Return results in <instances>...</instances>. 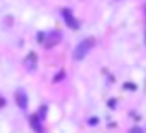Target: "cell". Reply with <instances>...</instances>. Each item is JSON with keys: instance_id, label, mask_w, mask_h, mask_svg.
Instances as JSON below:
<instances>
[{"instance_id": "1", "label": "cell", "mask_w": 146, "mask_h": 133, "mask_svg": "<svg viewBox=\"0 0 146 133\" xmlns=\"http://www.w3.org/2000/svg\"><path fill=\"white\" fill-rule=\"evenodd\" d=\"M93 43H94L93 39H85V41H82V43L76 46V50H74V59L76 61H82V59L85 58L87 52L93 48Z\"/></svg>"}, {"instance_id": "2", "label": "cell", "mask_w": 146, "mask_h": 133, "mask_svg": "<svg viewBox=\"0 0 146 133\" xmlns=\"http://www.w3.org/2000/svg\"><path fill=\"white\" fill-rule=\"evenodd\" d=\"M59 41H61V33L57 32V30H52V32H48L46 37H44V46L52 48V46H56Z\"/></svg>"}, {"instance_id": "3", "label": "cell", "mask_w": 146, "mask_h": 133, "mask_svg": "<svg viewBox=\"0 0 146 133\" xmlns=\"http://www.w3.org/2000/svg\"><path fill=\"white\" fill-rule=\"evenodd\" d=\"M15 98H17L19 105H21V107L24 109V107H26V104H28V98H26V94L22 93V91H17V94H15Z\"/></svg>"}, {"instance_id": "4", "label": "cell", "mask_w": 146, "mask_h": 133, "mask_svg": "<svg viewBox=\"0 0 146 133\" xmlns=\"http://www.w3.org/2000/svg\"><path fill=\"white\" fill-rule=\"evenodd\" d=\"M63 17H65V21L68 22V26H72V28H76V26H78V22L72 19V13L68 9H63Z\"/></svg>"}, {"instance_id": "5", "label": "cell", "mask_w": 146, "mask_h": 133, "mask_svg": "<svg viewBox=\"0 0 146 133\" xmlns=\"http://www.w3.org/2000/svg\"><path fill=\"white\" fill-rule=\"evenodd\" d=\"M30 124H32V126L35 128L39 133H43V130H41V124H39V120H37V116H32V118H30Z\"/></svg>"}, {"instance_id": "6", "label": "cell", "mask_w": 146, "mask_h": 133, "mask_svg": "<svg viewBox=\"0 0 146 133\" xmlns=\"http://www.w3.org/2000/svg\"><path fill=\"white\" fill-rule=\"evenodd\" d=\"M131 133H143V130H139V128H135V130H131Z\"/></svg>"}, {"instance_id": "7", "label": "cell", "mask_w": 146, "mask_h": 133, "mask_svg": "<svg viewBox=\"0 0 146 133\" xmlns=\"http://www.w3.org/2000/svg\"><path fill=\"white\" fill-rule=\"evenodd\" d=\"M4 104H6V102H4V98H0V107H4Z\"/></svg>"}]
</instances>
